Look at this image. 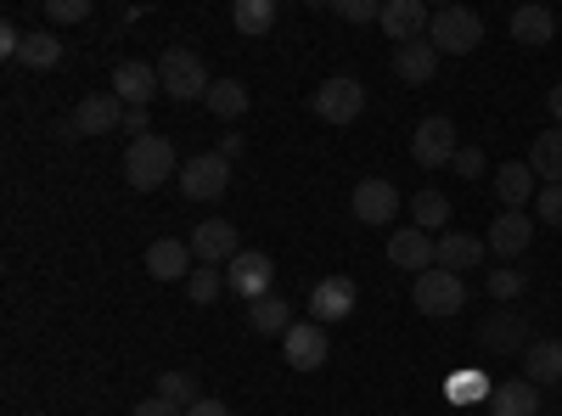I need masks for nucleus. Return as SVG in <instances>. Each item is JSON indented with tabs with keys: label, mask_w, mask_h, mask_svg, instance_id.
Listing matches in <instances>:
<instances>
[{
	"label": "nucleus",
	"mask_w": 562,
	"mask_h": 416,
	"mask_svg": "<svg viewBox=\"0 0 562 416\" xmlns=\"http://www.w3.org/2000/svg\"><path fill=\"white\" fill-rule=\"evenodd\" d=\"M169 175H180V158H175L169 135H140V142L124 147V180L135 192H158Z\"/></svg>",
	"instance_id": "f257e3e1"
},
{
	"label": "nucleus",
	"mask_w": 562,
	"mask_h": 416,
	"mask_svg": "<svg viewBox=\"0 0 562 416\" xmlns=\"http://www.w3.org/2000/svg\"><path fill=\"white\" fill-rule=\"evenodd\" d=\"M428 45L439 57H467L484 45V18L473 7H439L434 23H428Z\"/></svg>",
	"instance_id": "f03ea898"
},
{
	"label": "nucleus",
	"mask_w": 562,
	"mask_h": 416,
	"mask_svg": "<svg viewBox=\"0 0 562 416\" xmlns=\"http://www.w3.org/2000/svg\"><path fill=\"white\" fill-rule=\"evenodd\" d=\"M158 79H164V97L169 102H198V97H209V90H214L203 57L186 52V45H169V52L158 57Z\"/></svg>",
	"instance_id": "7ed1b4c3"
},
{
	"label": "nucleus",
	"mask_w": 562,
	"mask_h": 416,
	"mask_svg": "<svg viewBox=\"0 0 562 416\" xmlns=\"http://www.w3.org/2000/svg\"><path fill=\"white\" fill-rule=\"evenodd\" d=\"M411 304L422 310V315H434V321H450V315H461L467 310V282L456 270H422L416 282H411Z\"/></svg>",
	"instance_id": "20e7f679"
},
{
	"label": "nucleus",
	"mask_w": 562,
	"mask_h": 416,
	"mask_svg": "<svg viewBox=\"0 0 562 416\" xmlns=\"http://www.w3.org/2000/svg\"><path fill=\"white\" fill-rule=\"evenodd\" d=\"M310 113H315L321 124H355V119L366 113V85L349 79V74L315 85V90H310Z\"/></svg>",
	"instance_id": "39448f33"
},
{
	"label": "nucleus",
	"mask_w": 562,
	"mask_h": 416,
	"mask_svg": "<svg viewBox=\"0 0 562 416\" xmlns=\"http://www.w3.org/2000/svg\"><path fill=\"white\" fill-rule=\"evenodd\" d=\"M180 192L192 198V203H220L225 192H231V158H220V153H198V158H186L180 164Z\"/></svg>",
	"instance_id": "423d86ee"
},
{
	"label": "nucleus",
	"mask_w": 562,
	"mask_h": 416,
	"mask_svg": "<svg viewBox=\"0 0 562 416\" xmlns=\"http://www.w3.org/2000/svg\"><path fill=\"white\" fill-rule=\"evenodd\" d=\"M270 276H276V259L259 254V248H243L237 259L225 265V293L259 304V299H270Z\"/></svg>",
	"instance_id": "0eeeda50"
},
{
	"label": "nucleus",
	"mask_w": 562,
	"mask_h": 416,
	"mask_svg": "<svg viewBox=\"0 0 562 416\" xmlns=\"http://www.w3.org/2000/svg\"><path fill=\"white\" fill-rule=\"evenodd\" d=\"M456 153H461V142H456V124H450L445 113H434V119H422V124H416V135H411V158H416L422 169H445V164H456Z\"/></svg>",
	"instance_id": "6e6552de"
},
{
	"label": "nucleus",
	"mask_w": 562,
	"mask_h": 416,
	"mask_svg": "<svg viewBox=\"0 0 562 416\" xmlns=\"http://www.w3.org/2000/svg\"><path fill=\"white\" fill-rule=\"evenodd\" d=\"M349 214H355L360 225H394V214H400V187H394V180H383V175H366L360 187L349 192Z\"/></svg>",
	"instance_id": "1a4fd4ad"
},
{
	"label": "nucleus",
	"mask_w": 562,
	"mask_h": 416,
	"mask_svg": "<svg viewBox=\"0 0 562 416\" xmlns=\"http://www.w3.org/2000/svg\"><path fill=\"white\" fill-rule=\"evenodd\" d=\"M360 304V288L349 282V276H321V282L310 288V315L321 321V327H333V321H349Z\"/></svg>",
	"instance_id": "9d476101"
},
{
	"label": "nucleus",
	"mask_w": 562,
	"mask_h": 416,
	"mask_svg": "<svg viewBox=\"0 0 562 416\" xmlns=\"http://www.w3.org/2000/svg\"><path fill=\"white\" fill-rule=\"evenodd\" d=\"M281 355H288L293 372H321L326 355H333V338H326L321 321H299V327L281 338Z\"/></svg>",
	"instance_id": "9b49d317"
},
{
	"label": "nucleus",
	"mask_w": 562,
	"mask_h": 416,
	"mask_svg": "<svg viewBox=\"0 0 562 416\" xmlns=\"http://www.w3.org/2000/svg\"><path fill=\"white\" fill-rule=\"evenodd\" d=\"M389 265L394 270H434L439 265V237H428L422 225H400L394 237H389Z\"/></svg>",
	"instance_id": "f8f14e48"
},
{
	"label": "nucleus",
	"mask_w": 562,
	"mask_h": 416,
	"mask_svg": "<svg viewBox=\"0 0 562 416\" xmlns=\"http://www.w3.org/2000/svg\"><path fill=\"white\" fill-rule=\"evenodd\" d=\"M192 254H198V265H231L243 254V237H237V225L231 220H203V225H192Z\"/></svg>",
	"instance_id": "ddd939ff"
},
{
	"label": "nucleus",
	"mask_w": 562,
	"mask_h": 416,
	"mask_svg": "<svg viewBox=\"0 0 562 416\" xmlns=\"http://www.w3.org/2000/svg\"><path fill=\"white\" fill-rule=\"evenodd\" d=\"M124 102L113 97V90H97V97H85L74 113H68V124H74V135H113V130H124Z\"/></svg>",
	"instance_id": "4468645a"
},
{
	"label": "nucleus",
	"mask_w": 562,
	"mask_h": 416,
	"mask_svg": "<svg viewBox=\"0 0 562 416\" xmlns=\"http://www.w3.org/2000/svg\"><path fill=\"white\" fill-rule=\"evenodd\" d=\"M113 97L124 108H147L153 97H164V79H158V63H119L113 68Z\"/></svg>",
	"instance_id": "2eb2a0df"
},
{
	"label": "nucleus",
	"mask_w": 562,
	"mask_h": 416,
	"mask_svg": "<svg viewBox=\"0 0 562 416\" xmlns=\"http://www.w3.org/2000/svg\"><path fill=\"white\" fill-rule=\"evenodd\" d=\"M479 344L490 349V355H524L535 338H529V315H512V310H501V315H484L479 321Z\"/></svg>",
	"instance_id": "dca6fc26"
},
{
	"label": "nucleus",
	"mask_w": 562,
	"mask_h": 416,
	"mask_svg": "<svg viewBox=\"0 0 562 416\" xmlns=\"http://www.w3.org/2000/svg\"><path fill=\"white\" fill-rule=\"evenodd\" d=\"M529 237H535V225H529L524 209H501V214L490 220V231H484V243H490L495 259H518V254L529 248Z\"/></svg>",
	"instance_id": "f3484780"
},
{
	"label": "nucleus",
	"mask_w": 562,
	"mask_h": 416,
	"mask_svg": "<svg viewBox=\"0 0 562 416\" xmlns=\"http://www.w3.org/2000/svg\"><path fill=\"white\" fill-rule=\"evenodd\" d=\"M383 34L394 40V45H411V40H428V23H434V12L422 7V0H383Z\"/></svg>",
	"instance_id": "a211bd4d"
},
{
	"label": "nucleus",
	"mask_w": 562,
	"mask_h": 416,
	"mask_svg": "<svg viewBox=\"0 0 562 416\" xmlns=\"http://www.w3.org/2000/svg\"><path fill=\"white\" fill-rule=\"evenodd\" d=\"M192 270H198L192 243H180V237H158V243L147 248V276H158V282H186Z\"/></svg>",
	"instance_id": "6ab92c4d"
},
{
	"label": "nucleus",
	"mask_w": 562,
	"mask_h": 416,
	"mask_svg": "<svg viewBox=\"0 0 562 416\" xmlns=\"http://www.w3.org/2000/svg\"><path fill=\"white\" fill-rule=\"evenodd\" d=\"M389 68H394V79H405V85H428V79L439 74V52H434L428 40H411V45H394Z\"/></svg>",
	"instance_id": "aec40b11"
},
{
	"label": "nucleus",
	"mask_w": 562,
	"mask_h": 416,
	"mask_svg": "<svg viewBox=\"0 0 562 416\" xmlns=\"http://www.w3.org/2000/svg\"><path fill=\"white\" fill-rule=\"evenodd\" d=\"M512 40L529 45V52L551 45L557 40V12L551 7H535V0H529V7H518V12H512Z\"/></svg>",
	"instance_id": "412c9836"
},
{
	"label": "nucleus",
	"mask_w": 562,
	"mask_h": 416,
	"mask_svg": "<svg viewBox=\"0 0 562 416\" xmlns=\"http://www.w3.org/2000/svg\"><path fill=\"white\" fill-rule=\"evenodd\" d=\"M524 378H529L535 389L562 383V344H557V338H535V344L524 349Z\"/></svg>",
	"instance_id": "4be33fe9"
},
{
	"label": "nucleus",
	"mask_w": 562,
	"mask_h": 416,
	"mask_svg": "<svg viewBox=\"0 0 562 416\" xmlns=\"http://www.w3.org/2000/svg\"><path fill=\"white\" fill-rule=\"evenodd\" d=\"M490 416H540V389H535L529 378L495 383V394H490Z\"/></svg>",
	"instance_id": "5701e85b"
},
{
	"label": "nucleus",
	"mask_w": 562,
	"mask_h": 416,
	"mask_svg": "<svg viewBox=\"0 0 562 416\" xmlns=\"http://www.w3.org/2000/svg\"><path fill=\"white\" fill-rule=\"evenodd\" d=\"M248 327L259 333V338H288L299 321H293V304L281 299V293H270V299H259V304H248Z\"/></svg>",
	"instance_id": "b1692460"
},
{
	"label": "nucleus",
	"mask_w": 562,
	"mask_h": 416,
	"mask_svg": "<svg viewBox=\"0 0 562 416\" xmlns=\"http://www.w3.org/2000/svg\"><path fill=\"white\" fill-rule=\"evenodd\" d=\"M484 237H467V231H445V237H439V270H479L484 265Z\"/></svg>",
	"instance_id": "393cba45"
},
{
	"label": "nucleus",
	"mask_w": 562,
	"mask_h": 416,
	"mask_svg": "<svg viewBox=\"0 0 562 416\" xmlns=\"http://www.w3.org/2000/svg\"><path fill=\"white\" fill-rule=\"evenodd\" d=\"M529 169H535V180H546V187H562V130L557 124L529 142Z\"/></svg>",
	"instance_id": "a878e982"
},
{
	"label": "nucleus",
	"mask_w": 562,
	"mask_h": 416,
	"mask_svg": "<svg viewBox=\"0 0 562 416\" xmlns=\"http://www.w3.org/2000/svg\"><path fill=\"white\" fill-rule=\"evenodd\" d=\"M495 198H501L506 209H529V198H535V169H529V164H501V169H495Z\"/></svg>",
	"instance_id": "bb28decb"
},
{
	"label": "nucleus",
	"mask_w": 562,
	"mask_h": 416,
	"mask_svg": "<svg viewBox=\"0 0 562 416\" xmlns=\"http://www.w3.org/2000/svg\"><path fill=\"white\" fill-rule=\"evenodd\" d=\"M63 52H68V45H63V40H57L52 29H34V34L23 40L18 63H23V68H40V74H45V68H57V63H63Z\"/></svg>",
	"instance_id": "cd10ccee"
},
{
	"label": "nucleus",
	"mask_w": 562,
	"mask_h": 416,
	"mask_svg": "<svg viewBox=\"0 0 562 416\" xmlns=\"http://www.w3.org/2000/svg\"><path fill=\"white\" fill-rule=\"evenodd\" d=\"M203 102H209L214 119H243L254 97H248V85H243V79H214V90H209Z\"/></svg>",
	"instance_id": "c85d7f7f"
},
{
	"label": "nucleus",
	"mask_w": 562,
	"mask_h": 416,
	"mask_svg": "<svg viewBox=\"0 0 562 416\" xmlns=\"http://www.w3.org/2000/svg\"><path fill=\"white\" fill-rule=\"evenodd\" d=\"M411 220L434 237L439 225H450V198H445V192H434V187H422V192L411 198Z\"/></svg>",
	"instance_id": "c756f323"
},
{
	"label": "nucleus",
	"mask_w": 562,
	"mask_h": 416,
	"mask_svg": "<svg viewBox=\"0 0 562 416\" xmlns=\"http://www.w3.org/2000/svg\"><path fill=\"white\" fill-rule=\"evenodd\" d=\"M158 400H169V405H180V411H192V405L203 400L198 372H164V378H158Z\"/></svg>",
	"instance_id": "7c9ffc66"
},
{
	"label": "nucleus",
	"mask_w": 562,
	"mask_h": 416,
	"mask_svg": "<svg viewBox=\"0 0 562 416\" xmlns=\"http://www.w3.org/2000/svg\"><path fill=\"white\" fill-rule=\"evenodd\" d=\"M495 394V383L484 378V372H456V378H445V400L450 405H473V400H490Z\"/></svg>",
	"instance_id": "2f4dec72"
},
{
	"label": "nucleus",
	"mask_w": 562,
	"mask_h": 416,
	"mask_svg": "<svg viewBox=\"0 0 562 416\" xmlns=\"http://www.w3.org/2000/svg\"><path fill=\"white\" fill-rule=\"evenodd\" d=\"M243 34H270L276 29V0H237V12H231Z\"/></svg>",
	"instance_id": "473e14b6"
},
{
	"label": "nucleus",
	"mask_w": 562,
	"mask_h": 416,
	"mask_svg": "<svg viewBox=\"0 0 562 416\" xmlns=\"http://www.w3.org/2000/svg\"><path fill=\"white\" fill-rule=\"evenodd\" d=\"M225 293V270L220 265H198L192 276H186V299H192V304H214Z\"/></svg>",
	"instance_id": "72a5a7b5"
},
{
	"label": "nucleus",
	"mask_w": 562,
	"mask_h": 416,
	"mask_svg": "<svg viewBox=\"0 0 562 416\" xmlns=\"http://www.w3.org/2000/svg\"><path fill=\"white\" fill-rule=\"evenodd\" d=\"M529 288V276L524 270H512V265H501V270H484V293L495 299V304H512V299H518Z\"/></svg>",
	"instance_id": "f704fd0d"
},
{
	"label": "nucleus",
	"mask_w": 562,
	"mask_h": 416,
	"mask_svg": "<svg viewBox=\"0 0 562 416\" xmlns=\"http://www.w3.org/2000/svg\"><path fill=\"white\" fill-rule=\"evenodd\" d=\"M333 12L344 23H378L383 18V0H333Z\"/></svg>",
	"instance_id": "c9c22d12"
},
{
	"label": "nucleus",
	"mask_w": 562,
	"mask_h": 416,
	"mask_svg": "<svg viewBox=\"0 0 562 416\" xmlns=\"http://www.w3.org/2000/svg\"><path fill=\"white\" fill-rule=\"evenodd\" d=\"M535 220L540 225H562V187H540L535 192Z\"/></svg>",
	"instance_id": "e433bc0d"
},
{
	"label": "nucleus",
	"mask_w": 562,
	"mask_h": 416,
	"mask_svg": "<svg viewBox=\"0 0 562 416\" xmlns=\"http://www.w3.org/2000/svg\"><path fill=\"white\" fill-rule=\"evenodd\" d=\"M45 18H52V23H85L90 0H45Z\"/></svg>",
	"instance_id": "4c0bfd02"
},
{
	"label": "nucleus",
	"mask_w": 562,
	"mask_h": 416,
	"mask_svg": "<svg viewBox=\"0 0 562 416\" xmlns=\"http://www.w3.org/2000/svg\"><path fill=\"white\" fill-rule=\"evenodd\" d=\"M450 169H456L461 180H479V175H484V153H479V147H461Z\"/></svg>",
	"instance_id": "58836bf2"
},
{
	"label": "nucleus",
	"mask_w": 562,
	"mask_h": 416,
	"mask_svg": "<svg viewBox=\"0 0 562 416\" xmlns=\"http://www.w3.org/2000/svg\"><path fill=\"white\" fill-rule=\"evenodd\" d=\"M130 416H186V411H180V405H169V400H158V394H153V400H140V405H130Z\"/></svg>",
	"instance_id": "ea45409f"
},
{
	"label": "nucleus",
	"mask_w": 562,
	"mask_h": 416,
	"mask_svg": "<svg viewBox=\"0 0 562 416\" xmlns=\"http://www.w3.org/2000/svg\"><path fill=\"white\" fill-rule=\"evenodd\" d=\"M124 135H135V142H140V135H153V119H147V108H130V113H124Z\"/></svg>",
	"instance_id": "a19ab883"
},
{
	"label": "nucleus",
	"mask_w": 562,
	"mask_h": 416,
	"mask_svg": "<svg viewBox=\"0 0 562 416\" xmlns=\"http://www.w3.org/2000/svg\"><path fill=\"white\" fill-rule=\"evenodd\" d=\"M23 40H29V34H23L18 23H0V52H7V57H18V52H23Z\"/></svg>",
	"instance_id": "79ce46f5"
},
{
	"label": "nucleus",
	"mask_w": 562,
	"mask_h": 416,
	"mask_svg": "<svg viewBox=\"0 0 562 416\" xmlns=\"http://www.w3.org/2000/svg\"><path fill=\"white\" fill-rule=\"evenodd\" d=\"M186 416H231V405H225V400H214V394H203V400H198L192 411H186Z\"/></svg>",
	"instance_id": "37998d69"
},
{
	"label": "nucleus",
	"mask_w": 562,
	"mask_h": 416,
	"mask_svg": "<svg viewBox=\"0 0 562 416\" xmlns=\"http://www.w3.org/2000/svg\"><path fill=\"white\" fill-rule=\"evenodd\" d=\"M248 153V142H243V135H225V142H220V158H231V164H237Z\"/></svg>",
	"instance_id": "c03bdc74"
},
{
	"label": "nucleus",
	"mask_w": 562,
	"mask_h": 416,
	"mask_svg": "<svg viewBox=\"0 0 562 416\" xmlns=\"http://www.w3.org/2000/svg\"><path fill=\"white\" fill-rule=\"evenodd\" d=\"M546 108H551V119H557V130H562V85H551V97H546Z\"/></svg>",
	"instance_id": "a18cd8bd"
}]
</instances>
